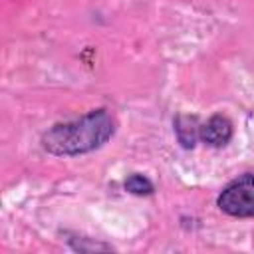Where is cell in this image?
<instances>
[{
  "label": "cell",
  "instance_id": "cell-1",
  "mask_svg": "<svg viewBox=\"0 0 254 254\" xmlns=\"http://www.w3.org/2000/svg\"><path fill=\"white\" fill-rule=\"evenodd\" d=\"M113 133V117L105 109H97L79 119L54 125L44 133L42 143L54 155H81L101 147Z\"/></svg>",
  "mask_w": 254,
  "mask_h": 254
},
{
  "label": "cell",
  "instance_id": "cell-2",
  "mask_svg": "<svg viewBox=\"0 0 254 254\" xmlns=\"http://www.w3.org/2000/svg\"><path fill=\"white\" fill-rule=\"evenodd\" d=\"M218 206L230 216H254V175H242L232 181L218 196Z\"/></svg>",
  "mask_w": 254,
  "mask_h": 254
},
{
  "label": "cell",
  "instance_id": "cell-3",
  "mask_svg": "<svg viewBox=\"0 0 254 254\" xmlns=\"http://www.w3.org/2000/svg\"><path fill=\"white\" fill-rule=\"evenodd\" d=\"M198 137L212 147H222L232 137V123L224 115H214L198 129Z\"/></svg>",
  "mask_w": 254,
  "mask_h": 254
},
{
  "label": "cell",
  "instance_id": "cell-4",
  "mask_svg": "<svg viewBox=\"0 0 254 254\" xmlns=\"http://www.w3.org/2000/svg\"><path fill=\"white\" fill-rule=\"evenodd\" d=\"M175 129H177V137L183 143V147H192L198 137L200 127H196V121L192 117H179L175 123Z\"/></svg>",
  "mask_w": 254,
  "mask_h": 254
},
{
  "label": "cell",
  "instance_id": "cell-5",
  "mask_svg": "<svg viewBox=\"0 0 254 254\" xmlns=\"http://www.w3.org/2000/svg\"><path fill=\"white\" fill-rule=\"evenodd\" d=\"M125 189L133 194H149L153 192V185L149 179H145L143 175H131L127 181H125Z\"/></svg>",
  "mask_w": 254,
  "mask_h": 254
}]
</instances>
